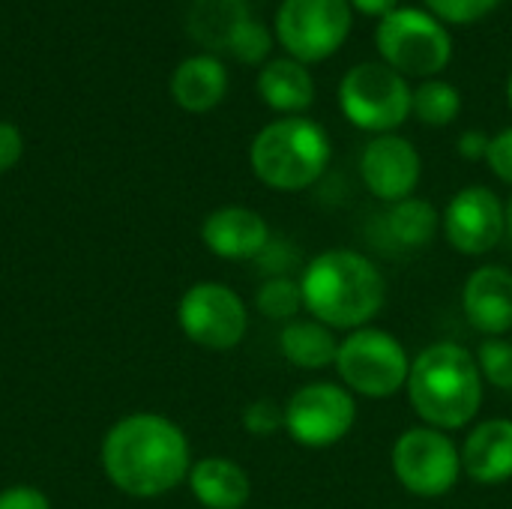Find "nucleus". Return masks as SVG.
I'll return each mask as SVG.
<instances>
[{
  "label": "nucleus",
  "mask_w": 512,
  "mask_h": 509,
  "mask_svg": "<svg viewBox=\"0 0 512 509\" xmlns=\"http://www.w3.org/2000/svg\"><path fill=\"white\" fill-rule=\"evenodd\" d=\"M411 114L432 129L450 126L462 114V93L456 90V84L444 78H426L414 87Z\"/></svg>",
  "instance_id": "nucleus-23"
},
{
  "label": "nucleus",
  "mask_w": 512,
  "mask_h": 509,
  "mask_svg": "<svg viewBox=\"0 0 512 509\" xmlns=\"http://www.w3.org/2000/svg\"><path fill=\"white\" fill-rule=\"evenodd\" d=\"M255 306L264 318L270 321H297V312L303 309V291H300V279L291 276H273L267 279L258 294H255Z\"/></svg>",
  "instance_id": "nucleus-24"
},
{
  "label": "nucleus",
  "mask_w": 512,
  "mask_h": 509,
  "mask_svg": "<svg viewBox=\"0 0 512 509\" xmlns=\"http://www.w3.org/2000/svg\"><path fill=\"white\" fill-rule=\"evenodd\" d=\"M228 93V69L213 54L186 57L171 75V96L189 114L213 111Z\"/></svg>",
  "instance_id": "nucleus-17"
},
{
  "label": "nucleus",
  "mask_w": 512,
  "mask_h": 509,
  "mask_svg": "<svg viewBox=\"0 0 512 509\" xmlns=\"http://www.w3.org/2000/svg\"><path fill=\"white\" fill-rule=\"evenodd\" d=\"M462 471L477 486H504L512 480V420L492 417L471 429L462 447Z\"/></svg>",
  "instance_id": "nucleus-16"
},
{
  "label": "nucleus",
  "mask_w": 512,
  "mask_h": 509,
  "mask_svg": "<svg viewBox=\"0 0 512 509\" xmlns=\"http://www.w3.org/2000/svg\"><path fill=\"white\" fill-rule=\"evenodd\" d=\"M474 357H477V366H480L486 384L512 393V342H507L504 336L483 339Z\"/></svg>",
  "instance_id": "nucleus-25"
},
{
  "label": "nucleus",
  "mask_w": 512,
  "mask_h": 509,
  "mask_svg": "<svg viewBox=\"0 0 512 509\" xmlns=\"http://www.w3.org/2000/svg\"><path fill=\"white\" fill-rule=\"evenodd\" d=\"M0 509H51V504L33 486H12L0 492Z\"/></svg>",
  "instance_id": "nucleus-31"
},
{
  "label": "nucleus",
  "mask_w": 512,
  "mask_h": 509,
  "mask_svg": "<svg viewBox=\"0 0 512 509\" xmlns=\"http://www.w3.org/2000/svg\"><path fill=\"white\" fill-rule=\"evenodd\" d=\"M405 393L426 426L456 432L480 414L486 381L465 345L435 342L411 360Z\"/></svg>",
  "instance_id": "nucleus-3"
},
{
  "label": "nucleus",
  "mask_w": 512,
  "mask_h": 509,
  "mask_svg": "<svg viewBox=\"0 0 512 509\" xmlns=\"http://www.w3.org/2000/svg\"><path fill=\"white\" fill-rule=\"evenodd\" d=\"M21 153H24V138H21L18 126L0 120V174L9 171L21 159Z\"/></svg>",
  "instance_id": "nucleus-32"
},
{
  "label": "nucleus",
  "mask_w": 512,
  "mask_h": 509,
  "mask_svg": "<svg viewBox=\"0 0 512 509\" xmlns=\"http://www.w3.org/2000/svg\"><path fill=\"white\" fill-rule=\"evenodd\" d=\"M333 369L342 387L351 390L354 396L390 399L399 390H405L411 375V357L393 333L369 324L339 339V354Z\"/></svg>",
  "instance_id": "nucleus-7"
},
{
  "label": "nucleus",
  "mask_w": 512,
  "mask_h": 509,
  "mask_svg": "<svg viewBox=\"0 0 512 509\" xmlns=\"http://www.w3.org/2000/svg\"><path fill=\"white\" fill-rule=\"evenodd\" d=\"M228 51H231L240 63H249V66L267 63V60H270V51H273V33H270L261 21L246 18V21L234 30V36H231V42H228Z\"/></svg>",
  "instance_id": "nucleus-26"
},
{
  "label": "nucleus",
  "mask_w": 512,
  "mask_h": 509,
  "mask_svg": "<svg viewBox=\"0 0 512 509\" xmlns=\"http://www.w3.org/2000/svg\"><path fill=\"white\" fill-rule=\"evenodd\" d=\"M258 93L267 108L285 117H300L315 102V78L306 63L294 57H273L261 66Z\"/></svg>",
  "instance_id": "nucleus-18"
},
{
  "label": "nucleus",
  "mask_w": 512,
  "mask_h": 509,
  "mask_svg": "<svg viewBox=\"0 0 512 509\" xmlns=\"http://www.w3.org/2000/svg\"><path fill=\"white\" fill-rule=\"evenodd\" d=\"M393 474L405 492L417 498H441L453 492L462 477V450L441 429H405L393 444Z\"/></svg>",
  "instance_id": "nucleus-9"
},
{
  "label": "nucleus",
  "mask_w": 512,
  "mask_h": 509,
  "mask_svg": "<svg viewBox=\"0 0 512 509\" xmlns=\"http://www.w3.org/2000/svg\"><path fill=\"white\" fill-rule=\"evenodd\" d=\"M468 324L486 339L507 336L512 330V273L507 267H477L462 288Z\"/></svg>",
  "instance_id": "nucleus-14"
},
{
  "label": "nucleus",
  "mask_w": 512,
  "mask_h": 509,
  "mask_svg": "<svg viewBox=\"0 0 512 509\" xmlns=\"http://www.w3.org/2000/svg\"><path fill=\"white\" fill-rule=\"evenodd\" d=\"M204 246L225 261H255L270 243V225L249 207H219L201 225Z\"/></svg>",
  "instance_id": "nucleus-15"
},
{
  "label": "nucleus",
  "mask_w": 512,
  "mask_h": 509,
  "mask_svg": "<svg viewBox=\"0 0 512 509\" xmlns=\"http://www.w3.org/2000/svg\"><path fill=\"white\" fill-rule=\"evenodd\" d=\"M189 489L204 509H243L252 495L249 474L222 456L195 462L189 471Z\"/></svg>",
  "instance_id": "nucleus-19"
},
{
  "label": "nucleus",
  "mask_w": 512,
  "mask_h": 509,
  "mask_svg": "<svg viewBox=\"0 0 512 509\" xmlns=\"http://www.w3.org/2000/svg\"><path fill=\"white\" fill-rule=\"evenodd\" d=\"M492 174L504 183L512 186V126L501 129L498 135H492L489 141V156H486Z\"/></svg>",
  "instance_id": "nucleus-30"
},
{
  "label": "nucleus",
  "mask_w": 512,
  "mask_h": 509,
  "mask_svg": "<svg viewBox=\"0 0 512 509\" xmlns=\"http://www.w3.org/2000/svg\"><path fill=\"white\" fill-rule=\"evenodd\" d=\"M351 3V9L357 12V15H366V18H384V15H390L393 9H399V0H348Z\"/></svg>",
  "instance_id": "nucleus-34"
},
{
  "label": "nucleus",
  "mask_w": 512,
  "mask_h": 509,
  "mask_svg": "<svg viewBox=\"0 0 512 509\" xmlns=\"http://www.w3.org/2000/svg\"><path fill=\"white\" fill-rule=\"evenodd\" d=\"M105 477L132 498H159L189 480V441L162 414H129L102 441Z\"/></svg>",
  "instance_id": "nucleus-1"
},
{
  "label": "nucleus",
  "mask_w": 512,
  "mask_h": 509,
  "mask_svg": "<svg viewBox=\"0 0 512 509\" xmlns=\"http://www.w3.org/2000/svg\"><path fill=\"white\" fill-rule=\"evenodd\" d=\"M375 48L381 63L405 78H441L453 60L450 27L426 6H399L375 27Z\"/></svg>",
  "instance_id": "nucleus-5"
},
{
  "label": "nucleus",
  "mask_w": 512,
  "mask_h": 509,
  "mask_svg": "<svg viewBox=\"0 0 512 509\" xmlns=\"http://www.w3.org/2000/svg\"><path fill=\"white\" fill-rule=\"evenodd\" d=\"M279 351L291 366L321 372V369H330L336 363L339 339L330 327H324L315 318L312 321H291V324H285V330L279 336Z\"/></svg>",
  "instance_id": "nucleus-21"
},
{
  "label": "nucleus",
  "mask_w": 512,
  "mask_h": 509,
  "mask_svg": "<svg viewBox=\"0 0 512 509\" xmlns=\"http://www.w3.org/2000/svg\"><path fill=\"white\" fill-rule=\"evenodd\" d=\"M303 309L330 330L369 327L387 303V279L363 252L327 249L300 273Z\"/></svg>",
  "instance_id": "nucleus-2"
},
{
  "label": "nucleus",
  "mask_w": 512,
  "mask_h": 509,
  "mask_svg": "<svg viewBox=\"0 0 512 509\" xmlns=\"http://www.w3.org/2000/svg\"><path fill=\"white\" fill-rule=\"evenodd\" d=\"M504 222H507V237L512 240V195H510V201L504 204Z\"/></svg>",
  "instance_id": "nucleus-35"
},
{
  "label": "nucleus",
  "mask_w": 512,
  "mask_h": 509,
  "mask_svg": "<svg viewBox=\"0 0 512 509\" xmlns=\"http://www.w3.org/2000/svg\"><path fill=\"white\" fill-rule=\"evenodd\" d=\"M507 102H510V108H512V72H510V78H507Z\"/></svg>",
  "instance_id": "nucleus-36"
},
{
  "label": "nucleus",
  "mask_w": 512,
  "mask_h": 509,
  "mask_svg": "<svg viewBox=\"0 0 512 509\" xmlns=\"http://www.w3.org/2000/svg\"><path fill=\"white\" fill-rule=\"evenodd\" d=\"M489 141H492V138H489L483 129H468V132L459 135L456 150H459V156L468 159V162H483V159L489 156Z\"/></svg>",
  "instance_id": "nucleus-33"
},
{
  "label": "nucleus",
  "mask_w": 512,
  "mask_h": 509,
  "mask_svg": "<svg viewBox=\"0 0 512 509\" xmlns=\"http://www.w3.org/2000/svg\"><path fill=\"white\" fill-rule=\"evenodd\" d=\"M354 9L348 0H282L276 12V39L300 63L330 60L351 36Z\"/></svg>",
  "instance_id": "nucleus-8"
},
{
  "label": "nucleus",
  "mask_w": 512,
  "mask_h": 509,
  "mask_svg": "<svg viewBox=\"0 0 512 509\" xmlns=\"http://www.w3.org/2000/svg\"><path fill=\"white\" fill-rule=\"evenodd\" d=\"M330 156L333 147L327 129L303 114L267 123L249 147L255 177L276 192L312 189L324 177Z\"/></svg>",
  "instance_id": "nucleus-4"
},
{
  "label": "nucleus",
  "mask_w": 512,
  "mask_h": 509,
  "mask_svg": "<svg viewBox=\"0 0 512 509\" xmlns=\"http://www.w3.org/2000/svg\"><path fill=\"white\" fill-rule=\"evenodd\" d=\"M504 0H423V6L441 18L447 27L456 24V27H465V24H477L483 18H489Z\"/></svg>",
  "instance_id": "nucleus-27"
},
{
  "label": "nucleus",
  "mask_w": 512,
  "mask_h": 509,
  "mask_svg": "<svg viewBox=\"0 0 512 509\" xmlns=\"http://www.w3.org/2000/svg\"><path fill=\"white\" fill-rule=\"evenodd\" d=\"M243 429L255 438H270L273 432L285 429V408L273 399H255L243 408Z\"/></svg>",
  "instance_id": "nucleus-28"
},
{
  "label": "nucleus",
  "mask_w": 512,
  "mask_h": 509,
  "mask_svg": "<svg viewBox=\"0 0 512 509\" xmlns=\"http://www.w3.org/2000/svg\"><path fill=\"white\" fill-rule=\"evenodd\" d=\"M357 423L354 393L333 381H312L300 387L285 405V432L294 444L327 450L348 438Z\"/></svg>",
  "instance_id": "nucleus-10"
},
{
  "label": "nucleus",
  "mask_w": 512,
  "mask_h": 509,
  "mask_svg": "<svg viewBox=\"0 0 512 509\" xmlns=\"http://www.w3.org/2000/svg\"><path fill=\"white\" fill-rule=\"evenodd\" d=\"M258 261V270L267 273V279L273 276H291V270L300 264V252L288 243V240H273L261 249V255L255 258Z\"/></svg>",
  "instance_id": "nucleus-29"
},
{
  "label": "nucleus",
  "mask_w": 512,
  "mask_h": 509,
  "mask_svg": "<svg viewBox=\"0 0 512 509\" xmlns=\"http://www.w3.org/2000/svg\"><path fill=\"white\" fill-rule=\"evenodd\" d=\"M381 219H384L381 225H384L387 237L399 249H408V252L429 249L441 231V213L435 210L432 201L417 198V195L390 204V210Z\"/></svg>",
  "instance_id": "nucleus-20"
},
{
  "label": "nucleus",
  "mask_w": 512,
  "mask_h": 509,
  "mask_svg": "<svg viewBox=\"0 0 512 509\" xmlns=\"http://www.w3.org/2000/svg\"><path fill=\"white\" fill-rule=\"evenodd\" d=\"M246 18H249L246 0H195L189 15V30L207 48H228L234 30Z\"/></svg>",
  "instance_id": "nucleus-22"
},
{
  "label": "nucleus",
  "mask_w": 512,
  "mask_h": 509,
  "mask_svg": "<svg viewBox=\"0 0 512 509\" xmlns=\"http://www.w3.org/2000/svg\"><path fill=\"white\" fill-rule=\"evenodd\" d=\"M177 324L189 342L210 351H231L246 339L249 312L234 288L222 282H198L180 297Z\"/></svg>",
  "instance_id": "nucleus-11"
},
{
  "label": "nucleus",
  "mask_w": 512,
  "mask_h": 509,
  "mask_svg": "<svg viewBox=\"0 0 512 509\" xmlns=\"http://www.w3.org/2000/svg\"><path fill=\"white\" fill-rule=\"evenodd\" d=\"M360 177L378 201H405L417 192L423 177L420 150L405 135H375L360 153Z\"/></svg>",
  "instance_id": "nucleus-13"
},
{
  "label": "nucleus",
  "mask_w": 512,
  "mask_h": 509,
  "mask_svg": "<svg viewBox=\"0 0 512 509\" xmlns=\"http://www.w3.org/2000/svg\"><path fill=\"white\" fill-rule=\"evenodd\" d=\"M441 231L456 252L480 258L507 237L504 201L489 186H465L450 198Z\"/></svg>",
  "instance_id": "nucleus-12"
},
{
  "label": "nucleus",
  "mask_w": 512,
  "mask_h": 509,
  "mask_svg": "<svg viewBox=\"0 0 512 509\" xmlns=\"http://www.w3.org/2000/svg\"><path fill=\"white\" fill-rule=\"evenodd\" d=\"M345 120L372 135H390L411 117L414 87L381 60L354 63L336 90Z\"/></svg>",
  "instance_id": "nucleus-6"
}]
</instances>
